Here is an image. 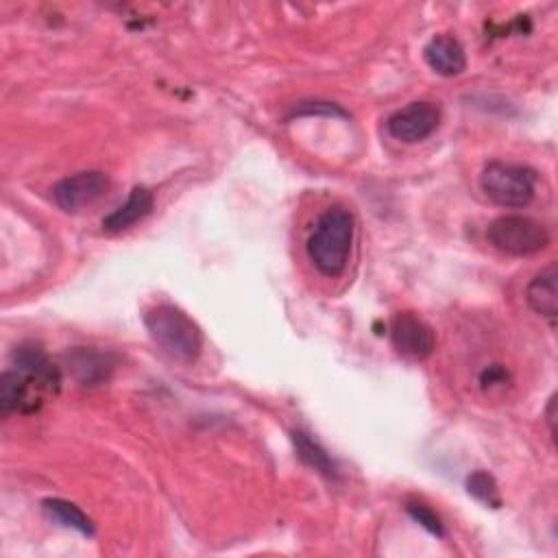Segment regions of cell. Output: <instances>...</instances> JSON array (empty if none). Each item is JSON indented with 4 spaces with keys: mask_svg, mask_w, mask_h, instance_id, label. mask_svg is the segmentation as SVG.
Here are the masks:
<instances>
[{
    "mask_svg": "<svg viewBox=\"0 0 558 558\" xmlns=\"http://www.w3.org/2000/svg\"><path fill=\"white\" fill-rule=\"evenodd\" d=\"M353 242V216L347 207L325 209L307 238V257L325 277H338L349 259Z\"/></svg>",
    "mask_w": 558,
    "mask_h": 558,
    "instance_id": "1",
    "label": "cell"
},
{
    "mask_svg": "<svg viewBox=\"0 0 558 558\" xmlns=\"http://www.w3.org/2000/svg\"><path fill=\"white\" fill-rule=\"evenodd\" d=\"M144 327L153 342L177 362H194L203 349L198 325L177 305L159 303L146 310Z\"/></svg>",
    "mask_w": 558,
    "mask_h": 558,
    "instance_id": "2",
    "label": "cell"
},
{
    "mask_svg": "<svg viewBox=\"0 0 558 558\" xmlns=\"http://www.w3.org/2000/svg\"><path fill=\"white\" fill-rule=\"evenodd\" d=\"M480 187L495 205L525 207L536 192V172L521 163L490 161L480 174Z\"/></svg>",
    "mask_w": 558,
    "mask_h": 558,
    "instance_id": "3",
    "label": "cell"
},
{
    "mask_svg": "<svg viewBox=\"0 0 558 558\" xmlns=\"http://www.w3.org/2000/svg\"><path fill=\"white\" fill-rule=\"evenodd\" d=\"M486 240L493 248L506 255L527 257L547 248L549 231L530 216L504 214L488 225Z\"/></svg>",
    "mask_w": 558,
    "mask_h": 558,
    "instance_id": "4",
    "label": "cell"
},
{
    "mask_svg": "<svg viewBox=\"0 0 558 558\" xmlns=\"http://www.w3.org/2000/svg\"><path fill=\"white\" fill-rule=\"evenodd\" d=\"M109 190V177L100 170H83L63 177L52 185V201L63 211H81L105 196Z\"/></svg>",
    "mask_w": 558,
    "mask_h": 558,
    "instance_id": "5",
    "label": "cell"
},
{
    "mask_svg": "<svg viewBox=\"0 0 558 558\" xmlns=\"http://www.w3.org/2000/svg\"><path fill=\"white\" fill-rule=\"evenodd\" d=\"M438 122H440V109L434 102L416 100L395 111L392 116H388L386 131L399 142L416 144L429 137L438 129Z\"/></svg>",
    "mask_w": 558,
    "mask_h": 558,
    "instance_id": "6",
    "label": "cell"
},
{
    "mask_svg": "<svg viewBox=\"0 0 558 558\" xmlns=\"http://www.w3.org/2000/svg\"><path fill=\"white\" fill-rule=\"evenodd\" d=\"M390 342L399 355L421 362L436 347L434 329L412 312H397L390 320Z\"/></svg>",
    "mask_w": 558,
    "mask_h": 558,
    "instance_id": "7",
    "label": "cell"
},
{
    "mask_svg": "<svg viewBox=\"0 0 558 558\" xmlns=\"http://www.w3.org/2000/svg\"><path fill=\"white\" fill-rule=\"evenodd\" d=\"M65 368L70 377L87 388L102 386L111 379L116 371V355L107 351H98L94 347H74L65 353Z\"/></svg>",
    "mask_w": 558,
    "mask_h": 558,
    "instance_id": "8",
    "label": "cell"
},
{
    "mask_svg": "<svg viewBox=\"0 0 558 558\" xmlns=\"http://www.w3.org/2000/svg\"><path fill=\"white\" fill-rule=\"evenodd\" d=\"M44 390L35 386L17 368H7L0 375V412L7 416L11 412L31 414L44 403Z\"/></svg>",
    "mask_w": 558,
    "mask_h": 558,
    "instance_id": "9",
    "label": "cell"
},
{
    "mask_svg": "<svg viewBox=\"0 0 558 558\" xmlns=\"http://www.w3.org/2000/svg\"><path fill=\"white\" fill-rule=\"evenodd\" d=\"M13 368L26 375L35 386H39L46 395L57 392L61 386V368L44 353L37 344H20L13 351Z\"/></svg>",
    "mask_w": 558,
    "mask_h": 558,
    "instance_id": "10",
    "label": "cell"
},
{
    "mask_svg": "<svg viewBox=\"0 0 558 558\" xmlns=\"http://www.w3.org/2000/svg\"><path fill=\"white\" fill-rule=\"evenodd\" d=\"M425 63L442 76L462 74L466 68V54L462 44L451 35H434L423 48Z\"/></svg>",
    "mask_w": 558,
    "mask_h": 558,
    "instance_id": "11",
    "label": "cell"
},
{
    "mask_svg": "<svg viewBox=\"0 0 558 558\" xmlns=\"http://www.w3.org/2000/svg\"><path fill=\"white\" fill-rule=\"evenodd\" d=\"M153 207H155L153 192L144 185H135L129 192L126 201L102 218V229L107 233H120L124 229H131L133 225L144 220L153 211Z\"/></svg>",
    "mask_w": 558,
    "mask_h": 558,
    "instance_id": "12",
    "label": "cell"
},
{
    "mask_svg": "<svg viewBox=\"0 0 558 558\" xmlns=\"http://www.w3.org/2000/svg\"><path fill=\"white\" fill-rule=\"evenodd\" d=\"M525 301L538 316H545L554 327L558 316V268L554 262L530 279L525 288Z\"/></svg>",
    "mask_w": 558,
    "mask_h": 558,
    "instance_id": "13",
    "label": "cell"
},
{
    "mask_svg": "<svg viewBox=\"0 0 558 558\" xmlns=\"http://www.w3.org/2000/svg\"><path fill=\"white\" fill-rule=\"evenodd\" d=\"M292 442L296 449V456L316 473H320L327 480H338L340 477V469L336 464V460L327 453V449L312 438V434L303 432V429H294L292 432Z\"/></svg>",
    "mask_w": 558,
    "mask_h": 558,
    "instance_id": "14",
    "label": "cell"
},
{
    "mask_svg": "<svg viewBox=\"0 0 558 558\" xmlns=\"http://www.w3.org/2000/svg\"><path fill=\"white\" fill-rule=\"evenodd\" d=\"M41 510L46 512L48 519L57 521L63 527H72L83 536H94L96 527L92 523V519L72 501L61 499V497H48L41 501Z\"/></svg>",
    "mask_w": 558,
    "mask_h": 558,
    "instance_id": "15",
    "label": "cell"
},
{
    "mask_svg": "<svg viewBox=\"0 0 558 558\" xmlns=\"http://www.w3.org/2000/svg\"><path fill=\"white\" fill-rule=\"evenodd\" d=\"M466 493L477 499L480 504L488 506V508H499L501 506V493H499V486L495 482V477L488 473V471H473L469 477H466Z\"/></svg>",
    "mask_w": 558,
    "mask_h": 558,
    "instance_id": "16",
    "label": "cell"
},
{
    "mask_svg": "<svg viewBox=\"0 0 558 558\" xmlns=\"http://www.w3.org/2000/svg\"><path fill=\"white\" fill-rule=\"evenodd\" d=\"M405 512H408L421 527H425L429 534H434V536H438V538L445 536L442 521H440V517H438L429 506H425V504H421V501H408V504H405Z\"/></svg>",
    "mask_w": 558,
    "mask_h": 558,
    "instance_id": "17",
    "label": "cell"
},
{
    "mask_svg": "<svg viewBox=\"0 0 558 558\" xmlns=\"http://www.w3.org/2000/svg\"><path fill=\"white\" fill-rule=\"evenodd\" d=\"M506 377H508V373L501 368V366H488L484 373H482V377H480V384L484 386V388H493V386H504L506 384Z\"/></svg>",
    "mask_w": 558,
    "mask_h": 558,
    "instance_id": "18",
    "label": "cell"
},
{
    "mask_svg": "<svg viewBox=\"0 0 558 558\" xmlns=\"http://www.w3.org/2000/svg\"><path fill=\"white\" fill-rule=\"evenodd\" d=\"M545 421H547V427H549V436L556 438V395H551L549 401H547Z\"/></svg>",
    "mask_w": 558,
    "mask_h": 558,
    "instance_id": "19",
    "label": "cell"
}]
</instances>
